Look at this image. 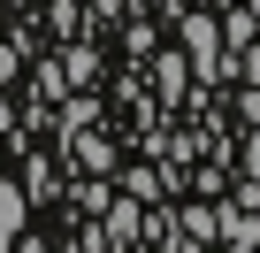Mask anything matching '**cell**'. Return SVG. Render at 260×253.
<instances>
[{"mask_svg": "<svg viewBox=\"0 0 260 253\" xmlns=\"http://www.w3.org/2000/svg\"><path fill=\"white\" fill-rule=\"evenodd\" d=\"M184 46H191V62H199V69H214V23H207V16H191V23H184Z\"/></svg>", "mask_w": 260, "mask_h": 253, "instance_id": "2", "label": "cell"}, {"mask_svg": "<svg viewBox=\"0 0 260 253\" xmlns=\"http://www.w3.org/2000/svg\"><path fill=\"white\" fill-rule=\"evenodd\" d=\"M245 169H252V177H260V138H252V146H245Z\"/></svg>", "mask_w": 260, "mask_h": 253, "instance_id": "3", "label": "cell"}, {"mask_svg": "<svg viewBox=\"0 0 260 253\" xmlns=\"http://www.w3.org/2000/svg\"><path fill=\"white\" fill-rule=\"evenodd\" d=\"M16 230H23V192H16L8 177H0V253L16 245Z\"/></svg>", "mask_w": 260, "mask_h": 253, "instance_id": "1", "label": "cell"}]
</instances>
